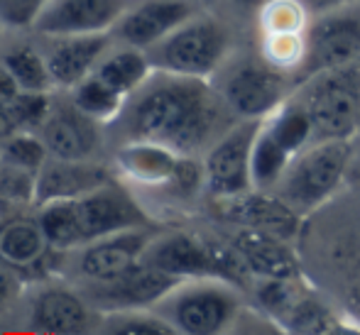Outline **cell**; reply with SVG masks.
<instances>
[{"label":"cell","instance_id":"6da1fadb","mask_svg":"<svg viewBox=\"0 0 360 335\" xmlns=\"http://www.w3.org/2000/svg\"><path fill=\"white\" fill-rule=\"evenodd\" d=\"M233 110L206 79H186L157 71L128 98L120 123L125 140L157 142L184 157L209 150L228 130ZM115 120V123H118Z\"/></svg>","mask_w":360,"mask_h":335},{"label":"cell","instance_id":"7a4b0ae2","mask_svg":"<svg viewBox=\"0 0 360 335\" xmlns=\"http://www.w3.org/2000/svg\"><path fill=\"white\" fill-rule=\"evenodd\" d=\"M356 147L351 140H316L299 152L277 181L275 194L307 216L336 196L351 174Z\"/></svg>","mask_w":360,"mask_h":335},{"label":"cell","instance_id":"3957f363","mask_svg":"<svg viewBox=\"0 0 360 335\" xmlns=\"http://www.w3.org/2000/svg\"><path fill=\"white\" fill-rule=\"evenodd\" d=\"M155 311H160L176 333L216 335L238 321L240 294L236 284L221 279H189L181 282Z\"/></svg>","mask_w":360,"mask_h":335},{"label":"cell","instance_id":"277c9868","mask_svg":"<svg viewBox=\"0 0 360 335\" xmlns=\"http://www.w3.org/2000/svg\"><path fill=\"white\" fill-rule=\"evenodd\" d=\"M314 142V125L299 100H285L260 120L252 147L255 189L272 191L299 152Z\"/></svg>","mask_w":360,"mask_h":335},{"label":"cell","instance_id":"5b68a950","mask_svg":"<svg viewBox=\"0 0 360 335\" xmlns=\"http://www.w3.org/2000/svg\"><path fill=\"white\" fill-rule=\"evenodd\" d=\"M299 103L314 125V142L351 140L360 125L358 62L309 79V88L302 93Z\"/></svg>","mask_w":360,"mask_h":335},{"label":"cell","instance_id":"8992f818","mask_svg":"<svg viewBox=\"0 0 360 335\" xmlns=\"http://www.w3.org/2000/svg\"><path fill=\"white\" fill-rule=\"evenodd\" d=\"M228 32L211 18H191L174 29L169 37L147 49L155 71L209 79L228 54Z\"/></svg>","mask_w":360,"mask_h":335},{"label":"cell","instance_id":"52a82bcc","mask_svg":"<svg viewBox=\"0 0 360 335\" xmlns=\"http://www.w3.org/2000/svg\"><path fill=\"white\" fill-rule=\"evenodd\" d=\"M143 260L150 262L152 267H160L174 277L184 279V282H189V279H221V282L238 287L250 274L233 247L231 250L214 247L199 237L186 235V232L155 237L145 250Z\"/></svg>","mask_w":360,"mask_h":335},{"label":"cell","instance_id":"ba28073f","mask_svg":"<svg viewBox=\"0 0 360 335\" xmlns=\"http://www.w3.org/2000/svg\"><path fill=\"white\" fill-rule=\"evenodd\" d=\"M260 120H240L231 125L204 157V184L214 199H233L255 189L252 181V147Z\"/></svg>","mask_w":360,"mask_h":335},{"label":"cell","instance_id":"9c48e42d","mask_svg":"<svg viewBox=\"0 0 360 335\" xmlns=\"http://www.w3.org/2000/svg\"><path fill=\"white\" fill-rule=\"evenodd\" d=\"M181 282L184 279L140 260L138 265L108 282H89L84 296L91 306L103 313L145 311V308L160 306Z\"/></svg>","mask_w":360,"mask_h":335},{"label":"cell","instance_id":"30bf717a","mask_svg":"<svg viewBox=\"0 0 360 335\" xmlns=\"http://www.w3.org/2000/svg\"><path fill=\"white\" fill-rule=\"evenodd\" d=\"M356 62H360V15L343 8L331 10L307 27V49L297 76L309 81Z\"/></svg>","mask_w":360,"mask_h":335},{"label":"cell","instance_id":"8fae6325","mask_svg":"<svg viewBox=\"0 0 360 335\" xmlns=\"http://www.w3.org/2000/svg\"><path fill=\"white\" fill-rule=\"evenodd\" d=\"M221 96L236 118L262 120L287 100L285 71L267 62H245L226 76Z\"/></svg>","mask_w":360,"mask_h":335},{"label":"cell","instance_id":"7c38bea8","mask_svg":"<svg viewBox=\"0 0 360 335\" xmlns=\"http://www.w3.org/2000/svg\"><path fill=\"white\" fill-rule=\"evenodd\" d=\"M74 206L84 245L101 240V237L115 235V232L150 225V218L138 206V201L123 186L113 184V181L98 186L81 199H74Z\"/></svg>","mask_w":360,"mask_h":335},{"label":"cell","instance_id":"4fadbf2b","mask_svg":"<svg viewBox=\"0 0 360 335\" xmlns=\"http://www.w3.org/2000/svg\"><path fill=\"white\" fill-rule=\"evenodd\" d=\"M128 5L130 0H52L32 27L49 37L108 32L128 13Z\"/></svg>","mask_w":360,"mask_h":335},{"label":"cell","instance_id":"5bb4252c","mask_svg":"<svg viewBox=\"0 0 360 335\" xmlns=\"http://www.w3.org/2000/svg\"><path fill=\"white\" fill-rule=\"evenodd\" d=\"M152 240L155 235L147 228H133V230H123L89 242L81 247L79 262H76L79 274L89 282H108L123 274L125 269L138 265Z\"/></svg>","mask_w":360,"mask_h":335},{"label":"cell","instance_id":"9a60e30c","mask_svg":"<svg viewBox=\"0 0 360 335\" xmlns=\"http://www.w3.org/2000/svg\"><path fill=\"white\" fill-rule=\"evenodd\" d=\"M223 216L240 228L270 232V235L285 237L289 242L299 235L304 218L285 199L262 189H250L233 199H223Z\"/></svg>","mask_w":360,"mask_h":335},{"label":"cell","instance_id":"2e32d148","mask_svg":"<svg viewBox=\"0 0 360 335\" xmlns=\"http://www.w3.org/2000/svg\"><path fill=\"white\" fill-rule=\"evenodd\" d=\"M191 18L194 8L189 0H147L118 20L115 32L128 47L147 52Z\"/></svg>","mask_w":360,"mask_h":335},{"label":"cell","instance_id":"e0dca14e","mask_svg":"<svg viewBox=\"0 0 360 335\" xmlns=\"http://www.w3.org/2000/svg\"><path fill=\"white\" fill-rule=\"evenodd\" d=\"M42 140L54 159L84 162L98 150V123L81 113L74 103L59 105L42 125Z\"/></svg>","mask_w":360,"mask_h":335},{"label":"cell","instance_id":"ac0fdd59","mask_svg":"<svg viewBox=\"0 0 360 335\" xmlns=\"http://www.w3.org/2000/svg\"><path fill=\"white\" fill-rule=\"evenodd\" d=\"M108 181V171L103 166L89 164V159L67 162L49 157V162L39 169L34 179V206L81 199Z\"/></svg>","mask_w":360,"mask_h":335},{"label":"cell","instance_id":"d6986e66","mask_svg":"<svg viewBox=\"0 0 360 335\" xmlns=\"http://www.w3.org/2000/svg\"><path fill=\"white\" fill-rule=\"evenodd\" d=\"M233 250L238 252L248 272L257 279L299 277V260L285 237L240 228V232L233 237Z\"/></svg>","mask_w":360,"mask_h":335},{"label":"cell","instance_id":"ffe728a7","mask_svg":"<svg viewBox=\"0 0 360 335\" xmlns=\"http://www.w3.org/2000/svg\"><path fill=\"white\" fill-rule=\"evenodd\" d=\"M184 155L157 142L128 140L115 152V164L130 181L143 186H172Z\"/></svg>","mask_w":360,"mask_h":335},{"label":"cell","instance_id":"44dd1931","mask_svg":"<svg viewBox=\"0 0 360 335\" xmlns=\"http://www.w3.org/2000/svg\"><path fill=\"white\" fill-rule=\"evenodd\" d=\"M59 42L47 52V64L57 86L74 88L76 84L91 76L108 49V32L74 34L57 37Z\"/></svg>","mask_w":360,"mask_h":335},{"label":"cell","instance_id":"7402d4cb","mask_svg":"<svg viewBox=\"0 0 360 335\" xmlns=\"http://www.w3.org/2000/svg\"><path fill=\"white\" fill-rule=\"evenodd\" d=\"M30 328L49 335L86 333L91 328L89 301L69 289H47L32 303Z\"/></svg>","mask_w":360,"mask_h":335},{"label":"cell","instance_id":"603a6c76","mask_svg":"<svg viewBox=\"0 0 360 335\" xmlns=\"http://www.w3.org/2000/svg\"><path fill=\"white\" fill-rule=\"evenodd\" d=\"M49 242L37 221L13 218L0 225V262L13 269H32L44 260Z\"/></svg>","mask_w":360,"mask_h":335},{"label":"cell","instance_id":"cb8c5ba5","mask_svg":"<svg viewBox=\"0 0 360 335\" xmlns=\"http://www.w3.org/2000/svg\"><path fill=\"white\" fill-rule=\"evenodd\" d=\"M94 74L130 98L135 91H140L152 79L155 67H152V59L145 49L125 47L101 59Z\"/></svg>","mask_w":360,"mask_h":335},{"label":"cell","instance_id":"d4e9b609","mask_svg":"<svg viewBox=\"0 0 360 335\" xmlns=\"http://www.w3.org/2000/svg\"><path fill=\"white\" fill-rule=\"evenodd\" d=\"M72 103L98 125H110L123 115L125 105H128V96H123L113 86L105 84L103 79L91 74L81 84L74 86Z\"/></svg>","mask_w":360,"mask_h":335},{"label":"cell","instance_id":"484cf974","mask_svg":"<svg viewBox=\"0 0 360 335\" xmlns=\"http://www.w3.org/2000/svg\"><path fill=\"white\" fill-rule=\"evenodd\" d=\"M280 326L289 333H338L343 331L341 318L309 289L292 303V308L280 318Z\"/></svg>","mask_w":360,"mask_h":335},{"label":"cell","instance_id":"4316f807","mask_svg":"<svg viewBox=\"0 0 360 335\" xmlns=\"http://www.w3.org/2000/svg\"><path fill=\"white\" fill-rule=\"evenodd\" d=\"M37 223L52 250L62 252L84 245L81 242V228H79V218H76L74 201H54L39 206Z\"/></svg>","mask_w":360,"mask_h":335},{"label":"cell","instance_id":"83f0119b","mask_svg":"<svg viewBox=\"0 0 360 335\" xmlns=\"http://www.w3.org/2000/svg\"><path fill=\"white\" fill-rule=\"evenodd\" d=\"M0 62L5 64V69L18 81L20 91H44V93H49L57 86L52 79V71H49L47 57L34 52L32 47L13 49Z\"/></svg>","mask_w":360,"mask_h":335},{"label":"cell","instance_id":"f1b7e54d","mask_svg":"<svg viewBox=\"0 0 360 335\" xmlns=\"http://www.w3.org/2000/svg\"><path fill=\"white\" fill-rule=\"evenodd\" d=\"M0 162L37 176L39 169L49 162V150L42 137L32 135L30 130H22V133L18 130L5 140L3 150H0Z\"/></svg>","mask_w":360,"mask_h":335},{"label":"cell","instance_id":"f546056e","mask_svg":"<svg viewBox=\"0 0 360 335\" xmlns=\"http://www.w3.org/2000/svg\"><path fill=\"white\" fill-rule=\"evenodd\" d=\"M103 333L110 335H176L174 326L155 308L105 313Z\"/></svg>","mask_w":360,"mask_h":335},{"label":"cell","instance_id":"4dcf8cb0","mask_svg":"<svg viewBox=\"0 0 360 335\" xmlns=\"http://www.w3.org/2000/svg\"><path fill=\"white\" fill-rule=\"evenodd\" d=\"M304 49H307V32H275L265 34L262 39L265 62L280 71H297L302 67Z\"/></svg>","mask_w":360,"mask_h":335},{"label":"cell","instance_id":"1f68e13d","mask_svg":"<svg viewBox=\"0 0 360 335\" xmlns=\"http://www.w3.org/2000/svg\"><path fill=\"white\" fill-rule=\"evenodd\" d=\"M307 13L302 0H272L260 10L262 32H307Z\"/></svg>","mask_w":360,"mask_h":335},{"label":"cell","instance_id":"d6a6232c","mask_svg":"<svg viewBox=\"0 0 360 335\" xmlns=\"http://www.w3.org/2000/svg\"><path fill=\"white\" fill-rule=\"evenodd\" d=\"M10 110H13V115H15L18 130H34L47 123L54 105H52L49 93H44V91H20V93L10 100Z\"/></svg>","mask_w":360,"mask_h":335},{"label":"cell","instance_id":"836d02e7","mask_svg":"<svg viewBox=\"0 0 360 335\" xmlns=\"http://www.w3.org/2000/svg\"><path fill=\"white\" fill-rule=\"evenodd\" d=\"M52 0H0V22L10 27H30Z\"/></svg>","mask_w":360,"mask_h":335},{"label":"cell","instance_id":"e575fe53","mask_svg":"<svg viewBox=\"0 0 360 335\" xmlns=\"http://www.w3.org/2000/svg\"><path fill=\"white\" fill-rule=\"evenodd\" d=\"M15 294H18V277L13 274V267L0 262V308L8 306Z\"/></svg>","mask_w":360,"mask_h":335},{"label":"cell","instance_id":"d590c367","mask_svg":"<svg viewBox=\"0 0 360 335\" xmlns=\"http://www.w3.org/2000/svg\"><path fill=\"white\" fill-rule=\"evenodd\" d=\"M18 93H20L18 81L13 79V74H10V71L5 69V64L0 62V103H10Z\"/></svg>","mask_w":360,"mask_h":335},{"label":"cell","instance_id":"8d00e7d4","mask_svg":"<svg viewBox=\"0 0 360 335\" xmlns=\"http://www.w3.org/2000/svg\"><path fill=\"white\" fill-rule=\"evenodd\" d=\"M348 3L353 0H302V5L314 15H323V13H331V10H341L346 8Z\"/></svg>","mask_w":360,"mask_h":335},{"label":"cell","instance_id":"74e56055","mask_svg":"<svg viewBox=\"0 0 360 335\" xmlns=\"http://www.w3.org/2000/svg\"><path fill=\"white\" fill-rule=\"evenodd\" d=\"M18 133V123L10 110V103H0V142H5L10 135Z\"/></svg>","mask_w":360,"mask_h":335},{"label":"cell","instance_id":"f35d334b","mask_svg":"<svg viewBox=\"0 0 360 335\" xmlns=\"http://www.w3.org/2000/svg\"><path fill=\"white\" fill-rule=\"evenodd\" d=\"M233 3H236L240 10H245V13H257V15H260V10L265 8V5H270L272 0H233Z\"/></svg>","mask_w":360,"mask_h":335},{"label":"cell","instance_id":"ab89813d","mask_svg":"<svg viewBox=\"0 0 360 335\" xmlns=\"http://www.w3.org/2000/svg\"><path fill=\"white\" fill-rule=\"evenodd\" d=\"M348 176H356L360 181V150H356V155H353V164H351V174Z\"/></svg>","mask_w":360,"mask_h":335},{"label":"cell","instance_id":"60d3db41","mask_svg":"<svg viewBox=\"0 0 360 335\" xmlns=\"http://www.w3.org/2000/svg\"><path fill=\"white\" fill-rule=\"evenodd\" d=\"M0 25H3V22H0Z\"/></svg>","mask_w":360,"mask_h":335}]
</instances>
